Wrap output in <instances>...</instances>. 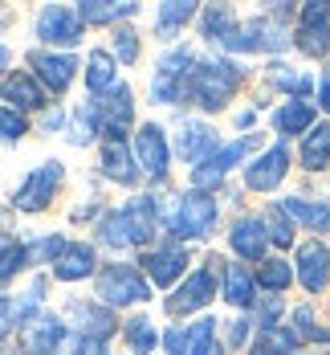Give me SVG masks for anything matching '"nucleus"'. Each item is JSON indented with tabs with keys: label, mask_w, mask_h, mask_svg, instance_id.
<instances>
[{
	"label": "nucleus",
	"mask_w": 330,
	"mask_h": 355,
	"mask_svg": "<svg viewBox=\"0 0 330 355\" xmlns=\"http://www.w3.org/2000/svg\"><path fill=\"white\" fill-rule=\"evenodd\" d=\"M286 172H290V151H286V143H273L265 155H257L253 164L245 168V184H249L253 192H269V188L282 184Z\"/></svg>",
	"instance_id": "obj_8"
},
{
	"label": "nucleus",
	"mask_w": 330,
	"mask_h": 355,
	"mask_svg": "<svg viewBox=\"0 0 330 355\" xmlns=\"http://www.w3.org/2000/svg\"><path fill=\"white\" fill-rule=\"evenodd\" d=\"M102 172L110 180H118V184H135V159H131L122 135H110L107 139V147H102Z\"/></svg>",
	"instance_id": "obj_18"
},
{
	"label": "nucleus",
	"mask_w": 330,
	"mask_h": 355,
	"mask_svg": "<svg viewBox=\"0 0 330 355\" xmlns=\"http://www.w3.org/2000/svg\"><path fill=\"white\" fill-rule=\"evenodd\" d=\"M269 82L277 90H290V94H310L314 90V78L310 73H297L293 66H269Z\"/></svg>",
	"instance_id": "obj_33"
},
{
	"label": "nucleus",
	"mask_w": 330,
	"mask_h": 355,
	"mask_svg": "<svg viewBox=\"0 0 330 355\" xmlns=\"http://www.w3.org/2000/svg\"><path fill=\"white\" fill-rule=\"evenodd\" d=\"M293 347H297V335L273 327V331H261V335H257V343L249 347V355H290Z\"/></svg>",
	"instance_id": "obj_31"
},
{
	"label": "nucleus",
	"mask_w": 330,
	"mask_h": 355,
	"mask_svg": "<svg viewBox=\"0 0 330 355\" xmlns=\"http://www.w3.org/2000/svg\"><path fill=\"white\" fill-rule=\"evenodd\" d=\"M70 315L82 322V331L90 327V335H94V339H107L110 331H114V315H110V311H102V306H90V302H73Z\"/></svg>",
	"instance_id": "obj_27"
},
{
	"label": "nucleus",
	"mask_w": 330,
	"mask_h": 355,
	"mask_svg": "<svg viewBox=\"0 0 330 355\" xmlns=\"http://www.w3.org/2000/svg\"><path fill=\"white\" fill-rule=\"evenodd\" d=\"M192 17H196V4H163L159 17H155V29H159V37H172L176 29H183Z\"/></svg>",
	"instance_id": "obj_34"
},
{
	"label": "nucleus",
	"mask_w": 330,
	"mask_h": 355,
	"mask_svg": "<svg viewBox=\"0 0 330 355\" xmlns=\"http://www.w3.org/2000/svg\"><path fill=\"white\" fill-rule=\"evenodd\" d=\"M318 103H322V110H330V66L322 73V86H318Z\"/></svg>",
	"instance_id": "obj_47"
},
{
	"label": "nucleus",
	"mask_w": 330,
	"mask_h": 355,
	"mask_svg": "<svg viewBox=\"0 0 330 355\" xmlns=\"http://www.w3.org/2000/svg\"><path fill=\"white\" fill-rule=\"evenodd\" d=\"M286 213L297 216L302 225H310L314 233H327V229H330V205H322V200H314V205H310L306 196H290V200H286Z\"/></svg>",
	"instance_id": "obj_25"
},
{
	"label": "nucleus",
	"mask_w": 330,
	"mask_h": 355,
	"mask_svg": "<svg viewBox=\"0 0 330 355\" xmlns=\"http://www.w3.org/2000/svg\"><path fill=\"white\" fill-rule=\"evenodd\" d=\"M102 110V119H107V131H122V123H131V114H135V103H131V90L118 82L114 90H110L107 103H98Z\"/></svg>",
	"instance_id": "obj_24"
},
{
	"label": "nucleus",
	"mask_w": 330,
	"mask_h": 355,
	"mask_svg": "<svg viewBox=\"0 0 330 355\" xmlns=\"http://www.w3.org/2000/svg\"><path fill=\"white\" fill-rule=\"evenodd\" d=\"M249 147H257L253 135H241L237 143L220 147V151L212 155V159H208V164H204V168H200V172H192V184H196L200 192H204V188H217L220 180H224V172H228V168H232V164H237V159H241Z\"/></svg>",
	"instance_id": "obj_10"
},
{
	"label": "nucleus",
	"mask_w": 330,
	"mask_h": 355,
	"mask_svg": "<svg viewBox=\"0 0 330 355\" xmlns=\"http://www.w3.org/2000/svg\"><path fill=\"white\" fill-rule=\"evenodd\" d=\"M212 225H217V196H208L200 188L180 196L176 216H172V233L176 237H204Z\"/></svg>",
	"instance_id": "obj_3"
},
{
	"label": "nucleus",
	"mask_w": 330,
	"mask_h": 355,
	"mask_svg": "<svg viewBox=\"0 0 330 355\" xmlns=\"http://www.w3.org/2000/svg\"><path fill=\"white\" fill-rule=\"evenodd\" d=\"M200 29L208 41H228V37L237 33V12L228 8V4H212V8H204V17H200Z\"/></svg>",
	"instance_id": "obj_23"
},
{
	"label": "nucleus",
	"mask_w": 330,
	"mask_h": 355,
	"mask_svg": "<svg viewBox=\"0 0 330 355\" xmlns=\"http://www.w3.org/2000/svg\"><path fill=\"white\" fill-rule=\"evenodd\" d=\"M98 298L110 306H127V302H147L151 298V286L139 278L135 266H107L98 274Z\"/></svg>",
	"instance_id": "obj_2"
},
{
	"label": "nucleus",
	"mask_w": 330,
	"mask_h": 355,
	"mask_svg": "<svg viewBox=\"0 0 330 355\" xmlns=\"http://www.w3.org/2000/svg\"><path fill=\"white\" fill-rule=\"evenodd\" d=\"M122 216H127V225H131V241L143 245L147 237H151V225H155V200H151V196H135V200L122 209Z\"/></svg>",
	"instance_id": "obj_22"
},
{
	"label": "nucleus",
	"mask_w": 330,
	"mask_h": 355,
	"mask_svg": "<svg viewBox=\"0 0 330 355\" xmlns=\"http://www.w3.org/2000/svg\"><path fill=\"white\" fill-rule=\"evenodd\" d=\"M220 266H224L220 257H208V261H204V270H196V274H187V278H183V286L176 290V294H172V302H167V306H172V315L200 311V306H204V302L217 294Z\"/></svg>",
	"instance_id": "obj_4"
},
{
	"label": "nucleus",
	"mask_w": 330,
	"mask_h": 355,
	"mask_svg": "<svg viewBox=\"0 0 330 355\" xmlns=\"http://www.w3.org/2000/svg\"><path fill=\"white\" fill-rule=\"evenodd\" d=\"M62 123H66V119H62V110H49V114L41 119V127H45V131H57Z\"/></svg>",
	"instance_id": "obj_48"
},
{
	"label": "nucleus",
	"mask_w": 330,
	"mask_h": 355,
	"mask_svg": "<svg viewBox=\"0 0 330 355\" xmlns=\"http://www.w3.org/2000/svg\"><path fill=\"white\" fill-rule=\"evenodd\" d=\"M21 135H25V119H21V114H17L12 107H4V139L17 143Z\"/></svg>",
	"instance_id": "obj_43"
},
{
	"label": "nucleus",
	"mask_w": 330,
	"mask_h": 355,
	"mask_svg": "<svg viewBox=\"0 0 330 355\" xmlns=\"http://www.w3.org/2000/svg\"><path fill=\"white\" fill-rule=\"evenodd\" d=\"M176 151H180L183 159H192V164H196V159H204L208 151L217 155V135H212V127H208V123H183Z\"/></svg>",
	"instance_id": "obj_17"
},
{
	"label": "nucleus",
	"mask_w": 330,
	"mask_h": 355,
	"mask_svg": "<svg viewBox=\"0 0 330 355\" xmlns=\"http://www.w3.org/2000/svg\"><path fill=\"white\" fill-rule=\"evenodd\" d=\"M86 25H107V21H118V17H135V4H107V0H94V4H82L77 8Z\"/></svg>",
	"instance_id": "obj_32"
},
{
	"label": "nucleus",
	"mask_w": 330,
	"mask_h": 355,
	"mask_svg": "<svg viewBox=\"0 0 330 355\" xmlns=\"http://www.w3.org/2000/svg\"><path fill=\"white\" fill-rule=\"evenodd\" d=\"M29 66L37 70V82L45 90H53V94H62L70 86L73 70H77V62L70 53H29Z\"/></svg>",
	"instance_id": "obj_11"
},
{
	"label": "nucleus",
	"mask_w": 330,
	"mask_h": 355,
	"mask_svg": "<svg viewBox=\"0 0 330 355\" xmlns=\"http://www.w3.org/2000/svg\"><path fill=\"white\" fill-rule=\"evenodd\" d=\"M86 86L90 90H114V58L107 49H94L86 58Z\"/></svg>",
	"instance_id": "obj_30"
},
{
	"label": "nucleus",
	"mask_w": 330,
	"mask_h": 355,
	"mask_svg": "<svg viewBox=\"0 0 330 355\" xmlns=\"http://www.w3.org/2000/svg\"><path fill=\"white\" fill-rule=\"evenodd\" d=\"M224 298L232 306H253L257 302V282L249 266H224Z\"/></svg>",
	"instance_id": "obj_19"
},
{
	"label": "nucleus",
	"mask_w": 330,
	"mask_h": 355,
	"mask_svg": "<svg viewBox=\"0 0 330 355\" xmlns=\"http://www.w3.org/2000/svg\"><path fill=\"white\" fill-rule=\"evenodd\" d=\"M265 229H269V241H273V245H290L293 241V225H290V216L282 213V209H269Z\"/></svg>",
	"instance_id": "obj_39"
},
{
	"label": "nucleus",
	"mask_w": 330,
	"mask_h": 355,
	"mask_svg": "<svg viewBox=\"0 0 330 355\" xmlns=\"http://www.w3.org/2000/svg\"><path fill=\"white\" fill-rule=\"evenodd\" d=\"M297 49L310 53V58H327V49H330V17L327 21H302V29H297Z\"/></svg>",
	"instance_id": "obj_26"
},
{
	"label": "nucleus",
	"mask_w": 330,
	"mask_h": 355,
	"mask_svg": "<svg viewBox=\"0 0 330 355\" xmlns=\"http://www.w3.org/2000/svg\"><path fill=\"white\" fill-rule=\"evenodd\" d=\"M57 184H62V164H57V159H49V164H41L37 172L25 176V184H21V188H17V196H12V205H17L21 213H41V209L53 200Z\"/></svg>",
	"instance_id": "obj_5"
},
{
	"label": "nucleus",
	"mask_w": 330,
	"mask_h": 355,
	"mask_svg": "<svg viewBox=\"0 0 330 355\" xmlns=\"http://www.w3.org/2000/svg\"><path fill=\"white\" fill-rule=\"evenodd\" d=\"M282 45H286V33H282V25L273 17H257V21H249L245 29H237V33L224 41V49H249V53H257V49L273 53Z\"/></svg>",
	"instance_id": "obj_7"
},
{
	"label": "nucleus",
	"mask_w": 330,
	"mask_h": 355,
	"mask_svg": "<svg viewBox=\"0 0 330 355\" xmlns=\"http://www.w3.org/2000/svg\"><path fill=\"white\" fill-rule=\"evenodd\" d=\"M310 123H314V107L302 103V98L282 103V107L273 110V127H277V135H302Z\"/></svg>",
	"instance_id": "obj_21"
},
{
	"label": "nucleus",
	"mask_w": 330,
	"mask_h": 355,
	"mask_svg": "<svg viewBox=\"0 0 330 355\" xmlns=\"http://www.w3.org/2000/svg\"><path fill=\"white\" fill-rule=\"evenodd\" d=\"M327 159H330V127L322 123V127H314L306 135V143H302V164L310 172H318V168H327Z\"/></svg>",
	"instance_id": "obj_29"
},
{
	"label": "nucleus",
	"mask_w": 330,
	"mask_h": 355,
	"mask_svg": "<svg viewBox=\"0 0 330 355\" xmlns=\"http://www.w3.org/2000/svg\"><path fill=\"white\" fill-rule=\"evenodd\" d=\"M192 343H196V327H176V331L167 335V352L172 355H187Z\"/></svg>",
	"instance_id": "obj_42"
},
{
	"label": "nucleus",
	"mask_w": 330,
	"mask_h": 355,
	"mask_svg": "<svg viewBox=\"0 0 330 355\" xmlns=\"http://www.w3.org/2000/svg\"><path fill=\"white\" fill-rule=\"evenodd\" d=\"M241 78H245V70L232 62H200L187 78V90L204 110H220L232 98V90L241 86Z\"/></svg>",
	"instance_id": "obj_1"
},
{
	"label": "nucleus",
	"mask_w": 330,
	"mask_h": 355,
	"mask_svg": "<svg viewBox=\"0 0 330 355\" xmlns=\"http://www.w3.org/2000/svg\"><path fill=\"white\" fill-rule=\"evenodd\" d=\"M37 37L49 41V45H77L82 41V12L77 8H62V4H49L37 17Z\"/></svg>",
	"instance_id": "obj_6"
},
{
	"label": "nucleus",
	"mask_w": 330,
	"mask_h": 355,
	"mask_svg": "<svg viewBox=\"0 0 330 355\" xmlns=\"http://www.w3.org/2000/svg\"><path fill=\"white\" fill-rule=\"evenodd\" d=\"M41 294H45V282L37 278L33 286H29V294H21V298H4V331H17V315H21V322L29 319V311H33L37 302H41Z\"/></svg>",
	"instance_id": "obj_28"
},
{
	"label": "nucleus",
	"mask_w": 330,
	"mask_h": 355,
	"mask_svg": "<svg viewBox=\"0 0 330 355\" xmlns=\"http://www.w3.org/2000/svg\"><path fill=\"white\" fill-rule=\"evenodd\" d=\"M330 17V4H306L302 8V21H327Z\"/></svg>",
	"instance_id": "obj_45"
},
{
	"label": "nucleus",
	"mask_w": 330,
	"mask_h": 355,
	"mask_svg": "<svg viewBox=\"0 0 330 355\" xmlns=\"http://www.w3.org/2000/svg\"><path fill=\"white\" fill-rule=\"evenodd\" d=\"M135 151H139V168H143L147 176H155V180L167 176V159H172V151H167V135H163V127L147 123L143 131H139V139H135Z\"/></svg>",
	"instance_id": "obj_9"
},
{
	"label": "nucleus",
	"mask_w": 330,
	"mask_h": 355,
	"mask_svg": "<svg viewBox=\"0 0 330 355\" xmlns=\"http://www.w3.org/2000/svg\"><path fill=\"white\" fill-rule=\"evenodd\" d=\"M212 352H217V322L200 319L196 322V343H192V352L187 355H212Z\"/></svg>",
	"instance_id": "obj_40"
},
{
	"label": "nucleus",
	"mask_w": 330,
	"mask_h": 355,
	"mask_svg": "<svg viewBox=\"0 0 330 355\" xmlns=\"http://www.w3.org/2000/svg\"><path fill=\"white\" fill-rule=\"evenodd\" d=\"M265 245H269V229H265L261 216H241V220L232 225V249H237L241 257H261Z\"/></svg>",
	"instance_id": "obj_16"
},
{
	"label": "nucleus",
	"mask_w": 330,
	"mask_h": 355,
	"mask_svg": "<svg viewBox=\"0 0 330 355\" xmlns=\"http://www.w3.org/2000/svg\"><path fill=\"white\" fill-rule=\"evenodd\" d=\"M90 270H94V245H86V241H70L66 253L53 261V278H62V282H77Z\"/></svg>",
	"instance_id": "obj_15"
},
{
	"label": "nucleus",
	"mask_w": 330,
	"mask_h": 355,
	"mask_svg": "<svg viewBox=\"0 0 330 355\" xmlns=\"http://www.w3.org/2000/svg\"><path fill=\"white\" fill-rule=\"evenodd\" d=\"M127 343H131V352L135 355H151V347H155V327H151V319H131L127 322Z\"/></svg>",
	"instance_id": "obj_35"
},
{
	"label": "nucleus",
	"mask_w": 330,
	"mask_h": 355,
	"mask_svg": "<svg viewBox=\"0 0 330 355\" xmlns=\"http://www.w3.org/2000/svg\"><path fill=\"white\" fill-rule=\"evenodd\" d=\"M114 53H118V62L131 66V62L139 58V33H135V29H118V33H114Z\"/></svg>",
	"instance_id": "obj_41"
},
{
	"label": "nucleus",
	"mask_w": 330,
	"mask_h": 355,
	"mask_svg": "<svg viewBox=\"0 0 330 355\" xmlns=\"http://www.w3.org/2000/svg\"><path fill=\"white\" fill-rule=\"evenodd\" d=\"M143 266H147V274H151L155 286H172L176 278H183L187 257H183L180 245H159V249H151V253L143 257Z\"/></svg>",
	"instance_id": "obj_14"
},
{
	"label": "nucleus",
	"mask_w": 330,
	"mask_h": 355,
	"mask_svg": "<svg viewBox=\"0 0 330 355\" xmlns=\"http://www.w3.org/2000/svg\"><path fill=\"white\" fill-rule=\"evenodd\" d=\"M290 278H293V270L286 266V261H261V270H257V282L265 286V290H286L290 286Z\"/></svg>",
	"instance_id": "obj_37"
},
{
	"label": "nucleus",
	"mask_w": 330,
	"mask_h": 355,
	"mask_svg": "<svg viewBox=\"0 0 330 355\" xmlns=\"http://www.w3.org/2000/svg\"><path fill=\"white\" fill-rule=\"evenodd\" d=\"M297 282L306 286L310 294H318L330 282V249L322 241L302 245V253H297Z\"/></svg>",
	"instance_id": "obj_12"
},
{
	"label": "nucleus",
	"mask_w": 330,
	"mask_h": 355,
	"mask_svg": "<svg viewBox=\"0 0 330 355\" xmlns=\"http://www.w3.org/2000/svg\"><path fill=\"white\" fill-rule=\"evenodd\" d=\"M4 98H8V107H25V110H37L45 107V90L37 86L29 73H12L8 82H4Z\"/></svg>",
	"instance_id": "obj_20"
},
{
	"label": "nucleus",
	"mask_w": 330,
	"mask_h": 355,
	"mask_svg": "<svg viewBox=\"0 0 330 355\" xmlns=\"http://www.w3.org/2000/svg\"><path fill=\"white\" fill-rule=\"evenodd\" d=\"M245 335H249V319H237V322H232V335H228V343H232V347H241V343H245Z\"/></svg>",
	"instance_id": "obj_46"
},
{
	"label": "nucleus",
	"mask_w": 330,
	"mask_h": 355,
	"mask_svg": "<svg viewBox=\"0 0 330 355\" xmlns=\"http://www.w3.org/2000/svg\"><path fill=\"white\" fill-rule=\"evenodd\" d=\"M98 237H102L107 245H114V249L135 245V241H131V225H127V216H122V213H110L107 220L98 225Z\"/></svg>",
	"instance_id": "obj_36"
},
{
	"label": "nucleus",
	"mask_w": 330,
	"mask_h": 355,
	"mask_svg": "<svg viewBox=\"0 0 330 355\" xmlns=\"http://www.w3.org/2000/svg\"><path fill=\"white\" fill-rule=\"evenodd\" d=\"M293 322L302 327V335H306V339H314V311H310V306H297Z\"/></svg>",
	"instance_id": "obj_44"
},
{
	"label": "nucleus",
	"mask_w": 330,
	"mask_h": 355,
	"mask_svg": "<svg viewBox=\"0 0 330 355\" xmlns=\"http://www.w3.org/2000/svg\"><path fill=\"white\" fill-rule=\"evenodd\" d=\"M70 335H66V322L57 319V315H41L25 327V335H21V343L29 347L33 355H53L57 343H66Z\"/></svg>",
	"instance_id": "obj_13"
},
{
	"label": "nucleus",
	"mask_w": 330,
	"mask_h": 355,
	"mask_svg": "<svg viewBox=\"0 0 330 355\" xmlns=\"http://www.w3.org/2000/svg\"><path fill=\"white\" fill-rule=\"evenodd\" d=\"M33 253H29V245H21L17 237H4V282H12L17 278V270H25V261H29Z\"/></svg>",
	"instance_id": "obj_38"
}]
</instances>
